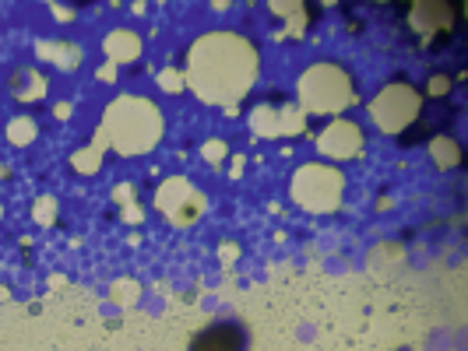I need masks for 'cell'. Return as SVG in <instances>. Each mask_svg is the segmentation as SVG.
<instances>
[{"label":"cell","instance_id":"1","mask_svg":"<svg viewBox=\"0 0 468 351\" xmlns=\"http://www.w3.org/2000/svg\"><path fill=\"white\" fill-rule=\"evenodd\" d=\"M190 351H243V334L233 324H218V327L205 330Z\"/></svg>","mask_w":468,"mask_h":351}]
</instances>
